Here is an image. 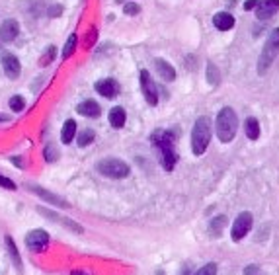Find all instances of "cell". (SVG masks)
I'll use <instances>...</instances> for the list:
<instances>
[{
	"label": "cell",
	"mask_w": 279,
	"mask_h": 275,
	"mask_svg": "<svg viewBox=\"0 0 279 275\" xmlns=\"http://www.w3.org/2000/svg\"><path fill=\"white\" fill-rule=\"evenodd\" d=\"M258 2H260V0H246V2H244V10H256Z\"/></svg>",
	"instance_id": "cell-33"
},
{
	"label": "cell",
	"mask_w": 279,
	"mask_h": 275,
	"mask_svg": "<svg viewBox=\"0 0 279 275\" xmlns=\"http://www.w3.org/2000/svg\"><path fill=\"white\" fill-rule=\"evenodd\" d=\"M158 275H164V273H162V271H160V273H158Z\"/></svg>",
	"instance_id": "cell-38"
},
{
	"label": "cell",
	"mask_w": 279,
	"mask_h": 275,
	"mask_svg": "<svg viewBox=\"0 0 279 275\" xmlns=\"http://www.w3.org/2000/svg\"><path fill=\"white\" fill-rule=\"evenodd\" d=\"M277 10H279V0H260L256 6V16L258 20H269L271 16H275Z\"/></svg>",
	"instance_id": "cell-9"
},
{
	"label": "cell",
	"mask_w": 279,
	"mask_h": 275,
	"mask_svg": "<svg viewBox=\"0 0 279 275\" xmlns=\"http://www.w3.org/2000/svg\"><path fill=\"white\" fill-rule=\"evenodd\" d=\"M74 135H76V123H74V119H67L65 125H63V131H61V141L65 145H69L74 139Z\"/></svg>",
	"instance_id": "cell-17"
},
{
	"label": "cell",
	"mask_w": 279,
	"mask_h": 275,
	"mask_svg": "<svg viewBox=\"0 0 279 275\" xmlns=\"http://www.w3.org/2000/svg\"><path fill=\"white\" fill-rule=\"evenodd\" d=\"M53 57H55V47H49V49L45 51L43 59H41V65H47V61L51 63V61H53Z\"/></svg>",
	"instance_id": "cell-30"
},
{
	"label": "cell",
	"mask_w": 279,
	"mask_h": 275,
	"mask_svg": "<svg viewBox=\"0 0 279 275\" xmlns=\"http://www.w3.org/2000/svg\"><path fill=\"white\" fill-rule=\"evenodd\" d=\"M26 107V100L22 96H12L10 98V109L12 111H22Z\"/></svg>",
	"instance_id": "cell-25"
},
{
	"label": "cell",
	"mask_w": 279,
	"mask_h": 275,
	"mask_svg": "<svg viewBox=\"0 0 279 275\" xmlns=\"http://www.w3.org/2000/svg\"><path fill=\"white\" fill-rule=\"evenodd\" d=\"M213 26L221 32H228L234 26V18L228 12H219V14L213 16Z\"/></svg>",
	"instance_id": "cell-14"
},
{
	"label": "cell",
	"mask_w": 279,
	"mask_h": 275,
	"mask_svg": "<svg viewBox=\"0 0 279 275\" xmlns=\"http://www.w3.org/2000/svg\"><path fill=\"white\" fill-rule=\"evenodd\" d=\"M6 244H8V250H10V254H12L14 265H16L18 269H22V261H20V254H18V248H16V244H14V240H12L10 236H6Z\"/></svg>",
	"instance_id": "cell-22"
},
{
	"label": "cell",
	"mask_w": 279,
	"mask_h": 275,
	"mask_svg": "<svg viewBox=\"0 0 279 275\" xmlns=\"http://www.w3.org/2000/svg\"><path fill=\"white\" fill-rule=\"evenodd\" d=\"M12 162H14V164H18V166L22 168V158H18V156H12Z\"/></svg>",
	"instance_id": "cell-35"
},
{
	"label": "cell",
	"mask_w": 279,
	"mask_h": 275,
	"mask_svg": "<svg viewBox=\"0 0 279 275\" xmlns=\"http://www.w3.org/2000/svg\"><path fill=\"white\" fill-rule=\"evenodd\" d=\"M211 143V121L207 117H199L192 131V151L193 155L201 156Z\"/></svg>",
	"instance_id": "cell-2"
},
{
	"label": "cell",
	"mask_w": 279,
	"mask_h": 275,
	"mask_svg": "<svg viewBox=\"0 0 279 275\" xmlns=\"http://www.w3.org/2000/svg\"><path fill=\"white\" fill-rule=\"evenodd\" d=\"M72 275H86V273H82V271H74Z\"/></svg>",
	"instance_id": "cell-36"
},
{
	"label": "cell",
	"mask_w": 279,
	"mask_h": 275,
	"mask_svg": "<svg viewBox=\"0 0 279 275\" xmlns=\"http://www.w3.org/2000/svg\"><path fill=\"white\" fill-rule=\"evenodd\" d=\"M141 90H143V96L149 102V105H157L158 103V90H157L149 70H141Z\"/></svg>",
	"instance_id": "cell-7"
},
{
	"label": "cell",
	"mask_w": 279,
	"mask_h": 275,
	"mask_svg": "<svg viewBox=\"0 0 279 275\" xmlns=\"http://www.w3.org/2000/svg\"><path fill=\"white\" fill-rule=\"evenodd\" d=\"M153 143L158 147L160 155H162V164L164 168L170 172L174 170L176 164V153H174V141H172V135L166 131H155L153 133Z\"/></svg>",
	"instance_id": "cell-3"
},
{
	"label": "cell",
	"mask_w": 279,
	"mask_h": 275,
	"mask_svg": "<svg viewBox=\"0 0 279 275\" xmlns=\"http://www.w3.org/2000/svg\"><path fill=\"white\" fill-rule=\"evenodd\" d=\"M18 34H20V26L16 20H6L2 24V28H0V39L6 41V43L14 41L18 37Z\"/></svg>",
	"instance_id": "cell-13"
},
{
	"label": "cell",
	"mask_w": 279,
	"mask_h": 275,
	"mask_svg": "<svg viewBox=\"0 0 279 275\" xmlns=\"http://www.w3.org/2000/svg\"><path fill=\"white\" fill-rule=\"evenodd\" d=\"M0 63H2V67H4V70H6V74H8V78H18L20 76V61H18V57H14L12 53H2L0 55Z\"/></svg>",
	"instance_id": "cell-10"
},
{
	"label": "cell",
	"mask_w": 279,
	"mask_h": 275,
	"mask_svg": "<svg viewBox=\"0 0 279 275\" xmlns=\"http://www.w3.org/2000/svg\"><path fill=\"white\" fill-rule=\"evenodd\" d=\"M0 188H6V189H16V184H14L10 178H6V176L0 174Z\"/></svg>",
	"instance_id": "cell-28"
},
{
	"label": "cell",
	"mask_w": 279,
	"mask_h": 275,
	"mask_svg": "<svg viewBox=\"0 0 279 275\" xmlns=\"http://www.w3.org/2000/svg\"><path fill=\"white\" fill-rule=\"evenodd\" d=\"M96 37H98V32H96V28H92V30H90V34L86 35V47H92Z\"/></svg>",
	"instance_id": "cell-31"
},
{
	"label": "cell",
	"mask_w": 279,
	"mask_h": 275,
	"mask_svg": "<svg viewBox=\"0 0 279 275\" xmlns=\"http://www.w3.org/2000/svg\"><path fill=\"white\" fill-rule=\"evenodd\" d=\"M117 2H125V0H117Z\"/></svg>",
	"instance_id": "cell-37"
},
{
	"label": "cell",
	"mask_w": 279,
	"mask_h": 275,
	"mask_svg": "<svg viewBox=\"0 0 279 275\" xmlns=\"http://www.w3.org/2000/svg\"><path fill=\"white\" fill-rule=\"evenodd\" d=\"M155 67H157V70H158V74H160V78H162V80L172 82V80L176 78V70H174V67H172L170 63H166V61H162V59H158V61H155Z\"/></svg>",
	"instance_id": "cell-15"
},
{
	"label": "cell",
	"mask_w": 279,
	"mask_h": 275,
	"mask_svg": "<svg viewBox=\"0 0 279 275\" xmlns=\"http://www.w3.org/2000/svg\"><path fill=\"white\" fill-rule=\"evenodd\" d=\"M76 111H78L80 115H86V117H98V115L102 113L100 105H98L94 100H86V102H82V103L76 107Z\"/></svg>",
	"instance_id": "cell-16"
},
{
	"label": "cell",
	"mask_w": 279,
	"mask_h": 275,
	"mask_svg": "<svg viewBox=\"0 0 279 275\" xmlns=\"http://www.w3.org/2000/svg\"><path fill=\"white\" fill-rule=\"evenodd\" d=\"M238 129V117L232 107H223L217 113V137L221 143H230Z\"/></svg>",
	"instance_id": "cell-1"
},
{
	"label": "cell",
	"mask_w": 279,
	"mask_h": 275,
	"mask_svg": "<svg viewBox=\"0 0 279 275\" xmlns=\"http://www.w3.org/2000/svg\"><path fill=\"white\" fill-rule=\"evenodd\" d=\"M94 131H84V133H80V137H78V147H88L92 141H94Z\"/></svg>",
	"instance_id": "cell-23"
},
{
	"label": "cell",
	"mask_w": 279,
	"mask_h": 275,
	"mask_svg": "<svg viewBox=\"0 0 279 275\" xmlns=\"http://www.w3.org/2000/svg\"><path fill=\"white\" fill-rule=\"evenodd\" d=\"M96 90H98V94L104 96V98H115V96L119 94V84H117V80H113V78H104V80L96 82Z\"/></svg>",
	"instance_id": "cell-11"
},
{
	"label": "cell",
	"mask_w": 279,
	"mask_h": 275,
	"mask_svg": "<svg viewBox=\"0 0 279 275\" xmlns=\"http://www.w3.org/2000/svg\"><path fill=\"white\" fill-rule=\"evenodd\" d=\"M195 275H217V265H215V263H207V265H203Z\"/></svg>",
	"instance_id": "cell-26"
},
{
	"label": "cell",
	"mask_w": 279,
	"mask_h": 275,
	"mask_svg": "<svg viewBox=\"0 0 279 275\" xmlns=\"http://www.w3.org/2000/svg\"><path fill=\"white\" fill-rule=\"evenodd\" d=\"M125 111H123V107H113L111 111H109V125L111 127H115V129H121L123 125H125Z\"/></svg>",
	"instance_id": "cell-18"
},
{
	"label": "cell",
	"mask_w": 279,
	"mask_h": 275,
	"mask_svg": "<svg viewBox=\"0 0 279 275\" xmlns=\"http://www.w3.org/2000/svg\"><path fill=\"white\" fill-rule=\"evenodd\" d=\"M227 224V217L225 215H219V217H215L213 221H211V224H209V234L213 236V238H219L221 234H223V226Z\"/></svg>",
	"instance_id": "cell-19"
},
{
	"label": "cell",
	"mask_w": 279,
	"mask_h": 275,
	"mask_svg": "<svg viewBox=\"0 0 279 275\" xmlns=\"http://www.w3.org/2000/svg\"><path fill=\"white\" fill-rule=\"evenodd\" d=\"M139 10H141V8H139V4H131V2H129V4L123 6V12H125L127 16H137Z\"/></svg>",
	"instance_id": "cell-27"
},
{
	"label": "cell",
	"mask_w": 279,
	"mask_h": 275,
	"mask_svg": "<svg viewBox=\"0 0 279 275\" xmlns=\"http://www.w3.org/2000/svg\"><path fill=\"white\" fill-rule=\"evenodd\" d=\"M98 172L104 174L105 178L121 180V178H127L131 170H129L127 162H123L119 158H104V160L98 162Z\"/></svg>",
	"instance_id": "cell-5"
},
{
	"label": "cell",
	"mask_w": 279,
	"mask_h": 275,
	"mask_svg": "<svg viewBox=\"0 0 279 275\" xmlns=\"http://www.w3.org/2000/svg\"><path fill=\"white\" fill-rule=\"evenodd\" d=\"M26 244L32 252H41L47 248L49 244V234L45 230H32L28 236H26Z\"/></svg>",
	"instance_id": "cell-8"
},
{
	"label": "cell",
	"mask_w": 279,
	"mask_h": 275,
	"mask_svg": "<svg viewBox=\"0 0 279 275\" xmlns=\"http://www.w3.org/2000/svg\"><path fill=\"white\" fill-rule=\"evenodd\" d=\"M244 275H262V271H260L258 265H248V267L244 269Z\"/></svg>",
	"instance_id": "cell-32"
},
{
	"label": "cell",
	"mask_w": 279,
	"mask_h": 275,
	"mask_svg": "<svg viewBox=\"0 0 279 275\" xmlns=\"http://www.w3.org/2000/svg\"><path fill=\"white\" fill-rule=\"evenodd\" d=\"M207 78H209V82H211L213 86H217L219 80H221V78H219V70H217V67H215L213 63L207 65Z\"/></svg>",
	"instance_id": "cell-24"
},
{
	"label": "cell",
	"mask_w": 279,
	"mask_h": 275,
	"mask_svg": "<svg viewBox=\"0 0 279 275\" xmlns=\"http://www.w3.org/2000/svg\"><path fill=\"white\" fill-rule=\"evenodd\" d=\"M76 41H78V37L72 34L69 39H67V43H65V49H63V59H69V57H72V53L76 51Z\"/></svg>",
	"instance_id": "cell-21"
},
{
	"label": "cell",
	"mask_w": 279,
	"mask_h": 275,
	"mask_svg": "<svg viewBox=\"0 0 279 275\" xmlns=\"http://www.w3.org/2000/svg\"><path fill=\"white\" fill-rule=\"evenodd\" d=\"M277 53H279V28H275L269 34V37H267V41L262 49V55H260V61H258V72L260 74L267 72V69L273 65Z\"/></svg>",
	"instance_id": "cell-4"
},
{
	"label": "cell",
	"mask_w": 279,
	"mask_h": 275,
	"mask_svg": "<svg viewBox=\"0 0 279 275\" xmlns=\"http://www.w3.org/2000/svg\"><path fill=\"white\" fill-rule=\"evenodd\" d=\"M30 191L37 193L41 199H45V201H49V203H53V205H57V207H61V209H69V203H67L65 199H61L59 195H55V193H51V191H47V189H43V188L30 186Z\"/></svg>",
	"instance_id": "cell-12"
},
{
	"label": "cell",
	"mask_w": 279,
	"mask_h": 275,
	"mask_svg": "<svg viewBox=\"0 0 279 275\" xmlns=\"http://www.w3.org/2000/svg\"><path fill=\"white\" fill-rule=\"evenodd\" d=\"M45 160H49V162H55V160H57L55 147H45Z\"/></svg>",
	"instance_id": "cell-29"
},
{
	"label": "cell",
	"mask_w": 279,
	"mask_h": 275,
	"mask_svg": "<svg viewBox=\"0 0 279 275\" xmlns=\"http://www.w3.org/2000/svg\"><path fill=\"white\" fill-rule=\"evenodd\" d=\"M250 228H252V213L244 211V213H240V215L236 217V221H234V224H232V232H230L232 240H234V242H236V240H242V238L250 232Z\"/></svg>",
	"instance_id": "cell-6"
},
{
	"label": "cell",
	"mask_w": 279,
	"mask_h": 275,
	"mask_svg": "<svg viewBox=\"0 0 279 275\" xmlns=\"http://www.w3.org/2000/svg\"><path fill=\"white\" fill-rule=\"evenodd\" d=\"M246 137L250 141H256L260 137V123H258V119H254V117L246 119Z\"/></svg>",
	"instance_id": "cell-20"
},
{
	"label": "cell",
	"mask_w": 279,
	"mask_h": 275,
	"mask_svg": "<svg viewBox=\"0 0 279 275\" xmlns=\"http://www.w3.org/2000/svg\"><path fill=\"white\" fill-rule=\"evenodd\" d=\"M61 14V6H53L51 8V16H59Z\"/></svg>",
	"instance_id": "cell-34"
}]
</instances>
